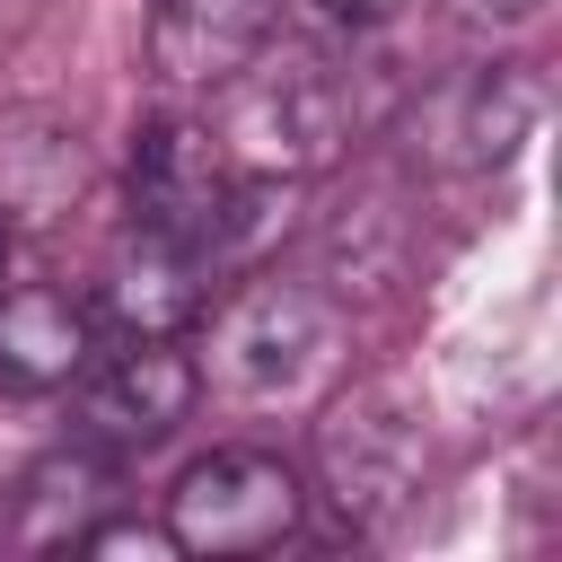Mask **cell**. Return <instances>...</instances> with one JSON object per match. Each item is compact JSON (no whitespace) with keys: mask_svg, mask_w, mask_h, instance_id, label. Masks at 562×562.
I'll return each instance as SVG.
<instances>
[{"mask_svg":"<svg viewBox=\"0 0 562 562\" xmlns=\"http://www.w3.org/2000/svg\"><path fill=\"white\" fill-rule=\"evenodd\" d=\"M202 281H211V255L176 246V237H149L132 228L114 255H105V281H97V316L132 342V334H184L202 316Z\"/></svg>","mask_w":562,"mask_h":562,"instance_id":"8","label":"cell"},{"mask_svg":"<svg viewBox=\"0 0 562 562\" xmlns=\"http://www.w3.org/2000/svg\"><path fill=\"white\" fill-rule=\"evenodd\" d=\"M290 0H149V70L167 88H228L272 35Z\"/></svg>","mask_w":562,"mask_h":562,"instance_id":"7","label":"cell"},{"mask_svg":"<svg viewBox=\"0 0 562 562\" xmlns=\"http://www.w3.org/2000/svg\"><path fill=\"white\" fill-rule=\"evenodd\" d=\"M105 501H114V465H105V448H53V457H35L26 465V483H18V518H9V536L18 544H35V553H61V544H79L97 518H105Z\"/></svg>","mask_w":562,"mask_h":562,"instance_id":"10","label":"cell"},{"mask_svg":"<svg viewBox=\"0 0 562 562\" xmlns=\"http://www.w3.org/2000/svg\"><path fill=\"white\" fill-rule=\"evenodd\" d=\"M299 518H307V483H299V465L272 457V448H211V457H193V465L176 474V492H167V536H176V553H211V562H228V553H272L281 536H299Z\"/></svg>","mask_w":562,"mask_h":562,"instance_id":"3","label":"cell"},{"mask_svg":"<svg viewBox=\"0 0 562 562\" xmlns=\"http://www.w3.org/2000/svg\"><path fill=\"white\" fill-rule=\"evenodd\" d=\"M70 386H79V439L105 448V457H132V448L176 439V422L202 395L193 351H176V334H132L123 351L88 360Z\"/></svg>","mask_w":562,"mask_h":562,"instance_id":"6","label":"cell"},{"mask_svg":"<svg viewBox=\"0 0 562 562\" xmlns=\"http://www.w3.org/2000/svg\"><path fill=\"white\" fill-rule=\"evenodd\" d=\"M316 18H334V26H378V18H395L404 0H307Z\"/></svg>","mask_w":562,"mask_h":562,"instance_id":"13","label":"cell"},{"mask_svg":"<svg viewBox=\"0 0 562 562\" xmlns=\"http://www.w3.org/2000/svg\"><path fill=\"white\" fill-rule=\"evenodd\" d=\"M351 123H360V114H351V88H342L334 61L299 53V61H272V70H263V53H255V61L228 79V123H220L211 140L228 149L237 176L272 184V176H316L325 158H342Z\"/></svg>","mask_w":562,"mask_h":562,"instance_id":"2","label":"cell"},{"mask_svg":"<svg viewBox=\"0 0 562 562\" xmlns=\"http://www.w3.org/2000/svg\"><path fill=\"white\" fill-rule=\"evenodd\" d=\"M536 114H544V88H536L518 61L483 70V79L465 88V158H509Z\"/></svg>","mask_w":562,"mask_h":562,"instance_id":"11","label":"cell"},{"mask_svg":"<svg viewBox=\"0 0 562 562\" xmlns=\"http://www.w3.org/2000/svg\"><path fill=\"white\" fill-rule=\"evenodd\" d=\"M193 378L211 395L246 404V413H299L342 378V316H334L325 290L290 281V272H263L237 299H220Z\"/></svg>","mask_w":562,"mask_h":562,"instance_id":"1","label":"cell"},{"mask_svg":"<svg viewBox=\"0 0 562 562\" xmlns=\"http://www.w3.org/2000/svg\"><path fill=\"white\" fill-rule=\"evenodd\" d=\"M79 553H176V536H167V518H97L79 536Z\"/></svg>","mask_w":562,"mask_h":562,"instance_id":"12","label":"cell"},{"mask_svg":"<svg viewBox=\"0 0 562 562\" xmlns=\"http://www.w3.org/2000/svg\"><path fill=\"white\" fill-rule=\"evenodd\" d=\"M97 360V307L70 290H0V386L18 395H53Z\"/></svg>","mask_w":562,"mask_h":562,"instance_id":"9","label":"cell"},{"mask_svg":"<svg viewBox=\"0 0 562 562\" xmlns=\"http://www.w3.org/2000/svg\"><path fill=\"white\" fill-rule=\"evenodd\" d=\"M255 176L228 167V149L211 140V123H184V114H158L140 123L132 140V228L149 237H176L193 255H228L237 237V211H246Z\"/></svg>","mask_w":562,"mask_h":562,"instance_id":"4","label":"cell"},{"mask_svg":"<svg viewBox=\"0 0 562 562\" xmlns=\"http://www.w3.org/2000/svg\"><path fill=\"white\" fill-rule=\"evenodd\" d=\"M465 9H474V18H527L536 0H465Z\"/></svg>","mask_w":562,"mask_h":562,"instance_id":"14","label":"cell"},{"mask_svg":"<svg viewBox=\"0 0 562 562\" xmlns=\"http://www.w3.org/2000/svg\"><path fill=\"white\" fill-rule=\"evenodd\" d=\"M316 474H325V492L351 527H386L422 492V422L395 395L360 386L316 422Z\"/></svg>","mask_w":562,"mask_h":562,"instance_id":"5","label":"cell"},{"mask_svg":"<svg viewBox=\"0 0 562 562\" xmlns=\"http://www.w3.org/2000/svg\"><path fill=\"white\" fill-rule=\"evenodd\" d=\"M0 263H9V220H0Z\"/></svg>","mask_w":562,"mask_h":562,"instance_id":"15","label":"cell"}]
</instances>
